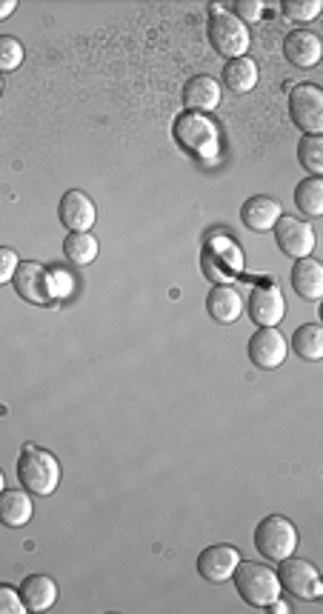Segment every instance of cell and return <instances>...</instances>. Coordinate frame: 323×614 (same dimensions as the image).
I'll return each instance as SVG.
<instances>
[{
	"label": "cell",
	"instance_id": "6da1fadb",
	"mask_svg": "<svg viewBox=\"0 0 323 614\" xmlns=\"http://www.w3.org/2000/svg\"><path fill=\"white\" fill-rule=\"evenodd\" d=\"M172 135H175L183 152H189L192 158L203 160V163L215 160L218 152H221L218 126H215V120L206 118L201 112H183V115H178L175 126H172Z\"/></svg>",
	"mask_w": 323,
	"mask_h": 614
},
{
	"label": "cell",
	"instance_id": "7a4b0ae2",
	"mask_svg": "<svg viewBox=\"0 0 323 614\" xmlns=\"http://www.w3.org/2000/svg\"><path fill=\"white\" fill-rule=\"evenodd\" d=\"M18 480L29 495L49 497L61 483V463L52 452L35 443H26L18 457Z\"/></svg>",
	"mask_w": 323,
	"mask_h": 614
},
{
	"label": "cell",
	"instance_id": "3957f363",
	"mask_svg": "<svg viewBox=\"0 0 323 614\" xmlns=\"http://www.w3.org/2000/svg\"><path fill=\"white\" fill-rule=\"evenodd\" d=\"M235 589L238 595L249 603V606H258V609H266L269 603H275L281 597V580H278V572H272L269 566L263 563H238L235 569Z\"/></svg>",
	"mask_w": 323,
	"mask_h": 614
},
{
	"label": "cell",
	"instance_id": "277c9868",
	"mask_svg": "<svg viewBox=\"0 0 323 614\" xmlns=\"http://www.w3.org/2000/svg\"><path fill=\"white\" fill-rule=\"evenodd\" d=\"M255 549L261 552L266 560H286L289 555H295L298 549V532L295 526L283 515H266L255 526Z\"/></svg>",
	"mask_w": 323,
	"mask_h": 614
},
{
	"label": "cell",
	"instance_id": "5b68a950",
	"mask_svg": "<svg viewBox=\"0 0 323 614\" xmlns=\"http://www.w3.org/2000/svg\"><path fill=\"white\" fill-rule=\"evenodd\" d=\"M209 43L223 58H243L246 49H249V32H246L243 20L235 18L232 12H221L218 9L209 18Z\"/></svg>",
	"mask_w": 323,
	"mask_h": 614
},
{
	"label": "cell",
	"instance_id": "8992f818",
	"mask_svg": "<svg viewBox=\"0 0 323 614\" xmlns=\"http://www.w3.org/2000/svg\"><path fill=\"white\" fill-rule=\"evenodd\" d=\"M278 580H281V589H286L289 595L301 597V600H318L323 595V583L318 569L301 560V557H286L278 566Z\"/></svg>",
	"mask_w": 323,
	"mask_h": 614
},
{
	"label": "cell",
	"instance_id": "52a82bcc",
	"mask_svg": "<svg viewBox=\"0 0 323 614\" xmlns=\"http://www.w3.org/2000/svg\"><path fill=\"white\" fill-rule=\"evenodd\" d=\"M289 115L306 135L323 132V92L312 83H298L289 92Z\"/></svg>",
	"mask_w": 323,
	"mask_h": 614
},
{
	"label": "cell",
	"instance_id": "ba28073f",
	"mask_svg": "<svg viewBox=\"0 0 323 614\" xmlns=\"http://www.w3.org/2000/svg\"><path fill=\"white\" fill-rule=\"evenodd\" d=\"M243 269L241 249L229 238H212L203 249V272L206 278H212L218 286L235 278Z\"/></svg>",
	"mask_w": 323,
	"mask_h": 614
},
{
	"label": "cell",
	"instance_id": "9c48e42d",
	"mask_svg": "<svg viewBox=\"0 0 323 614\" xmlns=\"http://www.w3.org/2000/svg\"><path fill=\"white\" fill-rule=\"evenodd\" d=\"M272 229H275V240H278L283 255H289V258L295 260L312 255V249H315V232H312V223H309V220L295 218V215H281Z\"/></svg>",
	"mask_w": 323,
	"mask_h": 614
},
{
	"label": "cell",
	"instance_id": "30bf717a",
	"mask_svg": "<svg viewBox=\"0 0 323 614\" xmlns=\"http://www.w3.org/2000/svg\"><path fill=\"white\" fill-rule=\"evenodd\" d=\"M12 283H15V292H18L26 303H32V306H49V303L55 300V292H52V272H49L46 266H41V263H32V260L21 263Z\"/></svg>",
	"mask_w": 323,
	"mask_h": 614
},
{
	"label": "cell",
	"instance_id": "8fae6325",
	"mask_svg": "<svg viewBox=\"0 0 323 614\" xmlns=\"http://www.w3.org/2000/svg\"><path fill=\"white\" fill-rule=\"evenodd\" d=\"M286 315V300L275 283H258L249 295V317L261 329H275Z\"/></svg>",
	"mask_w": 323,
	"mask_h": 614
},
{
	"label": "cell",
	"instance_id": "7c38bea8",
	"mask_svg": "<svg viewBox=\"0 0 323 614\" xmlns=\"http://www.w3.org/2000/svg\"><path fill=\"white\" fill-rule=\"evenodd\" d=\"M238 563H241V552L229 543H218V546L203 549L198 557V572L209 583H229Z\"/></svg>",
	"mask_w": 323,
	"mask_h": 614
},
{
	"label": "cell",
	"instance_id": "4fadbf2b",
	"mask_svg": "<svg viewBox=\"0 0 323 614\" xmlns=\"http://www.w3.org/2000/svg\"><path fill=\"white\" fill-rule=\"evenodd\" d=\"M58 218L69 229V232H89L98 220V209L92 198L81 192V189H69L61 198V206H58Z\"/></svg>",
	"mask_w": 323,
	"mask_h": 614
},
{
	"label": "cell",
	"instance_id": "5bb4252c",
	"mask_svg": "<svg viewBox=\"0 0 323 614\" xmlns=\"http://www.w3.org/2000/svg\"><path fill=\"white\" fill-rule=\"evenodd\" d=\"M321 52V38H318V32H312V29H295V32H289L286 40H283V55H286V60H289L292 66H301V69L318 66Z\"/></svg>",
	"mask_w": 323,
	"mask_h": 614
},
{
	"label": "cell",
	"instance_id": "9a60e30c",
	"mask_svg": "<svg viewBox=\"0 0 323 614\" xmlns=\"http://www.w3.org/2000/svg\"><path fill=\"white\" fill-rule=\"evenodd\" d=\"M249 357L261 369H278L286 360V340L278 329H258L249 337Z\"/></svg>",
	"mask_w": 323,
	"mask_h": 614
},
{
	"label": "cell",
	"instance_id": "2e32d148",
	"mask_svg": "<svg viewBox=\"0 0 323 614\" xmlns=\"http://www.w3.org/2000/svg\"><path fill=\"white\" fill-rule=\"evenodd\" d=\"M183 103H186V112H212L218 109L221 103V86L212 75H195V78L186 80L183 86Z\"/></svg>",
	"mask_w": 323,
	"mask_h": 614
},
{
	"label": "cell",
	"instance_id": "e0dca14e",
	"mask_svg": "<svg viewBox=\"0 0 323 614\" xmlns=\"http://www.w3.org/2000/svg\"><path fill=\"white\" fill-rule=\"evenodd\" d=\"M281 215V203L275 198H269V195H255V198L246 200L241 209L243 226L252 229V232H269V229L278 223Z\"/></svg>",
	"mask_w": 323,
	"mask_h": 614
},
{
	"label": "cell",
	"instance_id": "ac0fdd59",
	"mask_svg": "<svg viewBox=\"0 0 323 614\" xmlns=\"http://www.w3.org/2000/svg\"><path fill=\"white\" fill-rule=\"evenodd\" d=\"M21 600L26 612H46L58 600V583L49 575H29L21 583Z\"/></svg>",
	"mask_w": 323,
	"mask_h": 614
},
{
	"label": "cell",
	"instance_id": "d6986e66",
	"mask_svg": "<svg viewBox=\"0 0 323 614\" xmlns=\"http://www.w3.org/2000/svg\"><path fill=\"white\" fill-rule=\"evenodd\" d=\"M32 497L29 492H15V489H3L0 492V523L9 529H21L32 520Z\"/></svg>",
	"mask_w": 323,
	"mask_h": 614
},
{
	"label": "cell",
	"instance_id": "ffe728a7",
	"mask_svg": "<svg viewBox=\"0 0 323 614\" xmlns=\"http://www.w3.org/2000/svg\"><path fill=\"white\" fill-rule=\"evenodd\" d=\"M292 286L303 300L323 298V269L318 260L301 258L292 266Z\"/></svg>",
	"mask_w": 323,
	"mask_h": 614
},
{
	"label": "cell",
	"instance_id": "44dd1931",
	"mask_svg": "<svg viewBox=\"0 0 323 614\" xmlns=\"http://www.w3.org/2000/svg\"><path fill=\"white\" fill-rule=\"evenodd\" d=\"M206 309H209V315L215 317L218 323H235L243 312V300L241 295H238V289L221 283V286H215V289L209 292Z\"/></svg>",
	"mask_w": 323,
	"mask_h": 614
},
{
	"label": "cell",
	"instance_id": "7402d4cb",
	"mask_svg": "<svg viewBox=\"0 0 323 614\" xmlns=\"http://www.w3.org/2000/svg\"><path fill=\"white\" fill-rule=\"evenodd\" d=\"M223 83H226L235 95L252 92L255 83H258V66H255V60L249 58L229 60V63L223 66Z\"/></svg>",
	"mask_w": 323,
	"mask_h": 614
},
{
	"label": "cell",
	"instance_id": "603a6c76",
	"mask_svg": "<svg viewBox=\"0 0 323 614\" xmlns=\"http://www.w3.org/2000/svg\"><path fill=\"white\" fill-rule=\"evenodd\" d=\"M63 255L69 263L89 266L98 258V240L89 232H69V238L63 240Z\"/></svg>",
	"mask_w": 323,
	"mask_h": 614
},
{
	"label": "cell",
	"instance_id": "cb8c5ba5",
	"mask_svg": "<svg viewBox=\"0 0 323 614\" xmlns=\"http://www.w3.org/2000/svg\"><path fill=\"white\" fill-rule=\"evenodd\" d=\"M292 346L295 352L303 357V360H321L323 357V329L318 323H303L295 329L292 335Z\"/></svg>",
	"mask_w": 323,
	"mask_h": 614
},
{
	"label": "cell",
	"instance_id": "d4e9b609",
	"mask_svg": "<svg viewBox=\"0 0 323 614\" xmlns=\"http://www.w3.org/2000/svg\"><path fill=\"white\" fill-rule=\"evenodd\" d=\"M295 203L306 218H321L323 215V180L306 178L295 186Z\"/></svg>",
	"mask_w": 323,
	"mask_h": 614
},
{
	"label": "cell",
	"instance_id": "484cf974",
	"mask_svg": "<svg viewBox=\"0 0 323 614\" xmlns=\"http://www.w3.org/2000/svg\"><path fill=\"white\" fill-rule=\"evenodd\" d=\"M298 158L306 172H312V178L323 175V138L321 135H303L298 143Z\"/></svg>",
	"mask_w": 323,
	"mask_h": 614
},
{
	"label": "cell",
	"instance_id": "4316f807",
	"mask_svg": "<svg viewBox=\"0 0 323 614\" xmlns=\"http://www.w3.org/2000/svg\"><path fill=\"white\" fill-rule=\"evenodd\" d=\"M281 9L289 20H301V23H306V20H315L321 15L323 3L321 0H283Z\"/></svg>",
	"mask_w": 323,
	"mask_h": 614
},
{
	"label": "cell",
	"instance_id": "83f0119b",
	"mask_svg": "<svg viewBox=\"0 0 323 614\" xmlns=\"http://www.w3.org/2000/svg\"><path fill=\"white\" fill-rule=\"evenodd\" d=\"M23 63L21 40L0 35V72H15Z\"/></svg>",
	"mask_w": 323,
	"mask_h": 614
},
{
	"label": "cell",
	"instance_id": "f1b7e54d",
	"mask_svg": "<svg viewBox=\"0 0 323 614\" xmlns=\"http://www.w3.org/2000/svg\"><path fill=\"white\" fill-rule=\"evenodd\" d=\"M18 266H21V258L15 255V249H9V246H0V286L15 278Z\"/></svg>",
	"mask_w": 323,
	"mask_h": 614
},
{
	"label": "cell",
	"instance_id": "f546056e",
	"mask_svg": "<svg viewBox=\"0 0 323 614\" xmlns=\"http://www.w3.org/2000/svg\"><path fill=\"white\" fill-rule=\"evenodd\" d=\"M0 614H26L21 595L15 589L3 586V583H0Z\"/></svg>",
	"mask_w": 323,
	"mask_h": 614
},
{
	"label": "cell",
	"instance_id": "4dcf8cb0",
	"mask_svg": "<svg viewBox=\"0 0 323 614\" xmlns=\"http://www.w3.org/2000/svg\"><path fill=\"white\" fill-rule=\"evenodd\" d=\"M235 12H238V15H235V18L238 20H258L261 18V12H263V6L261 3H258V0H238V3H235Z\"/></svg>",
	"mask_w": 323,
	"mask_h": 614
},
{
	"label": "cell",
	"instance_id": "1f68e13d",
	"mask_svg": "<svg viewBox=\"0 0 323 614\" xmlns=\"http://www.w3.org/2000/svg\"><path fill=\"white\" fill-rule=\"evenodd\" d=\"M15 9H18V3H15V0H0V20L9 18Z\"/></svg>",
	"mask_w": 323,
	"mask_h": 614
},
{
	"label": "cell",
	"instance_id": "d6a6232c",
	"mask_svg": "<svg viewBox=\"0 0 323 614\" xmlns=\"http://www.w3.org/2000/svg\"><path fill=\"white\" fill-rule=\"evenodd\" d=\"M6 489V477H3V469H0V492Z\"/></svg>",
	"mask_w": 323,
	"mask_h": 614
},
{
	"label": "cell",
	"instance_id": "836d02e7",
	"mask_svg": "<svg viewBox=\"0 0 323 614\" xmlns=\"http://www.w3.org/2000/svg\"><path fill=\"white\" fill-rule=\"evenodd\" d=\"M0 92H3V78H0Z\"/></svg>",
	"mask_w": 323,
	"mask_h": 614
}]
</instances>
